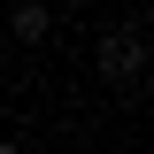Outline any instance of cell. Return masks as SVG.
I'll return each mask as SVG.
<instances>
[{
	"instance_id": "7a4b0ae2",
	"label": "cell",
	"mask_w": 154,
	"mask_h": 154,
	"mask_svg": "<svg viewBox=\"0 0 154 154\" xmlns=\"http://www.w3.org/2000/svg\"><path fill=\"white\" fill-rule=\"evenodd\" d=\"M8 31H16L23 46H46V31H54V16H46L38 0H16V8H8Z\"/></svg>"
},
{
	"instance_id": "6da1fadb",
	"label": "cell",
	"mask_w": 154,
	"mask_h": 154,
	"mask_svg": "<svg viewBox=\"0 0 154 154\" xmlns=\"http://www.w3.org/2000/svg\"><path fill=\"white\" fill-rule=\"evenodd\" d=\"M93 62H100V77H108L116 93H146V23H116V31H100Z\"/></svg>"
},
{
	"instance_id": "3957f363",
	"label": "cell",
	"mask_w": 154,
	"mask_h": 154,
	"mask_svg": "<svg viewBox=\"0 0 154 154\" xmlns=\"http://www.w3.org/2000/svg\"><path fill=\"white\" fill-rule=\"evenodd\" d=\"M0 154H23V146H16V139H0Z\"/></svg>"
}]
</instances>
